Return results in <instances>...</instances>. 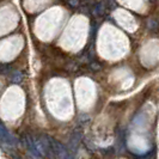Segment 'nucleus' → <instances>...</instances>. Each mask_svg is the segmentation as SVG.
I'll list each match as a JSON object with an SVG mask.
<instances>
[{
    "instance_id": "nucleus-1",
    "label": "nucleus",
    "mask_w": 159,
    "mask_h": 159,
    "mask_svg": "<svg viewBox=\"0 0 159 159\" xmlns=\"http://www.w3.org/2000/svg\"><path fill=\"white\" fill-rule=\"evenodd\" d=\"M50 141H52V145H53V150H54L56 159H73L72 154L68 151V148L65 147L60 141H57L54 138H50Z\"/></svg>"
},
{
    "instance_id": "nucleus-2",
    "label": "nucleus",
    "mask_w": 159,
    "mask_h": 159,
    "mask_svg": "<svg viewBox=\"0 0 159 159\" xmlns=\"http://www.w3.org/2000/svg\"><path fill=\"white\" fill-rule=\"evenodd\" d=\"M0 140L7 143H12V141H13V138L11 136L10 132L2 123H0Z\"/></svg>"
},
{
    "instance_id": "nucleus-3",
    "label": "nucleus",
    "mask_w": 159,
    "mask_h": 159,
    "mask_svg": "<svg viewBox=\"0 0 159 159\" xmlns=\"http://www.w3.org/2000/svg\"><path fill=\"white\" fill-rule=\"evenodd\" d=\"M80 139H81V134L79 132H75V133L72 134L71 139H70V148L72 151H77V148L79 146Z\"/></svg>"
}]
</instances>
